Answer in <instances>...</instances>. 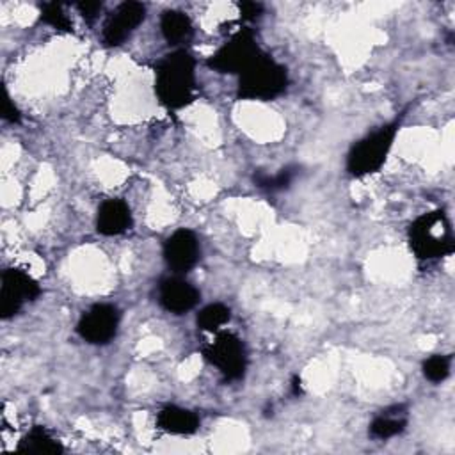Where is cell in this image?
I'll list each match as a JSON object with an SVG mask.
<instances>
[{
  "label": "cell",
  "instance_id": "9",
  "mask_svg": "<svg viewBox=\"0 0 455 455\" xmlns=\"http://www.w3.org/2000/svg\"><path fill=\"white\" fill-rule=\"evenodd\" d=\"M146 18V5L140 2H123L119 4L114 12L107 18L103 27V43L105 46H119L123 44L135 28L144 21Z\"/></svg>",
  "mask_w": 455,
  "mask_h": 455
},
{
  "label": "cell",
  "instance_id": "17",
  "mask_svg": "<svg viewBox=\"0 0 455 455\" xmlns=\"http://www.w3.org/2000/svg\"><path fill=\"white\" fill-rule=\"evenodd\" d=\"M231 320V309L228 306H224L222 302H213L204 306L196 318V323L201 331L206 332H217L220 331L222 325H226Z\"/></svg>",
  "mask_w": 455,
  "mask_h": 455
},
{
  "label": "cell",
  "instance_id": "3",
  "mask_svg": "<svg viewBox=\"0 0 455 455\" xmlns=\"http://www.w3.org/2000/svg\"><path fill=\"white\" fill-rule=\"evenodd\" d=\"M288 87V71L283 64L261 53L245 71L240 73L236 98L268 101L281 96Z\"/></svg>",
  "mask_w": 455,
  "mask_h": 455
},
{
  "label": "cell",
  "instance_id": "20",
  "mask_svg": "<svg viewBox=\"0 0 455 455\" xmlns=\"http://www.w3.org/2000/svg\"><path fill=\"white\" fill-rule=\"evenodd\" d=\"M421 370L430 382H443L450 375V355L434 354L423 361Z\"/></svg>",
  "mask_w": 455,
  "mask_h": 455
},
{
  "label": "cell",
  "instance_id": "10",
  "mask_svg": "<svg viewBox=\"0 0 455 455\" xmlns=\"http://www.w3.org/2000/svg\"><path fill=\"white\" fill-rule=\"evenodd\" d=\"M199 240L194 231L187 228L176 229L164 242V259L176 274H185L196 267L199 259Z\"/></svg>",
  "mask_w": 455,
  "mask_h": 455
},
{
  "label": "cell",
  "instance_id": "23",
  "mask_svg": "<svg viewBox=\"0 0 455 455\" xmlns=\"http://www.w3.org/2000/svg\"><path fill=\"white\" fill-rule=\"evenodd\" d=\"M75 7L85 20H94L103 9V2H76Z\"/></svg>",
  "mask_w": 455,
  "mask_h": 455
},
{
  "label": "cell",
  "instance_id": "7",
  "mask_svg": "<svg viewBox=\"0 0 455 455\" xmlns=\"http://www.w3.org/2000/svg\"><path fill=\"white\" fill-rule=\"evenodd\" d=\"M41 295L39 284L20 268H5L0 286V318L14 316L25 302L36 300Z\"/></svg>",
  "mask_w": 455,
  "mask_h": 455
},
{
  "label": "cell",
  "instance_id": "11",
  "mask_svg": "<svg viewBox=\"0 0 455 455\" xmlns=\"http://www.w3.org/2000/svg\"><path fill=\"white\" fill-rule=\"evenodd\" d=\"M199 290L185 281L180 275H169L164 277L158 284V302L160 306L174 315H183L196 307L199 302Z\"/></svg>",
  "mask_w": 455,
  "mask_h": 455
},
{
  "label": "cell",
  "instance_id": "2",
  "mask_svg": "<svg viewBox=\"0 0 455 455\" xmlns=\"http://www.w3.org/2000/svg\"><path fill=\"white\" fill-rule=\"evenodd\" d=\"M407 238L414 256L423 261H434L455 251L453 228L443 210L425 212L416 217L409 226Z\"/></svg>",
  "mask_w": 455,
  "mask_h": 455
},
{
  "label": "cell",
  "instance_id": "8",
  "mask_svg": "<svg viewBox=\"0 0 455 455\" xmlns=\"http://www.w3.org/2000/svg\"><path fill=\"white\" fill-rule=\"evenodd\" d=\"M119 309L112 304H94L80 316L76 323L78 336L91 345H107L117 332Z\"/></svg>",
  "mask_w": 455,
  "mask_h": 455
},
{
  "label": "cell",
  "instance_id": "16",
  "mask_svg": "<svg viewBox=\"0 0 455 455\" xmlns=\"http://www.w3.org/2000/svg\"><path fill=\"white\" fill-rule=\"evenodd\" d=\"M21 453H62V444L41 425L32 427L18 443Z\"/></svg>",
  "mask_w": 455,
  "mask_h": 455
},
{
  "label": "cell",
  "instance_id": "1",
  "mask_svg": "<svg viewBox=\"0 0 455 455\" xmlns=\"http://www.w3.org/2000/svg\"><path fill=\"white\" fill-rule=\"evenodd\" d=\"M196 89V60L187 50L178 48L158 60L155 71V92L165 108H183L194 100Z\"/></svg>",
  "mask_w": 455,
  "mask_h": 455
},
{
  "label": "cell",
  "instance_id": "6",
  "mask_svg": "<svg viewBox=\"0 0 455 455\" xmlns=\"http://www.w3.org/2000/svg\"><path fill=\"white\" fill-rule=\"evenodd\" d=\"M261 48L256 43L254 32L251 28H240L236 34L229 37L210 59L208 66L217 73H229L240 75L245 71L259 55Z\"/></svg>",
  "mask_w": 455,
  "mask_h": 455
},
{
  "label": "cell",
  "instance_id": "12",
  "mask_svg": "<svg viewBox=\"0 0 455 455\" xmlns=\"http://www.w3.org/2000/svg\"><path fill=\"white\" fill-rule=\"evenodd\" d=\"M133 224L130 206L123 199H107L100 204L96 229L105 236H116L128 231Z\"/></svg>",
  "mask_w": 455,
  "mask_h": 455
},
{
  "label": "cell",
  "instance_id": "21",
  "mask_svg": "<svg viewBox=\"0 0 455 455\" xmlns=\"http://www.w3.org/2000/svg\"><path fill=\"white\" fill-rule=\"evenodd\" d=\"M238 11H240L242 20L254 21L263 14V5L259 2H240Z\"/></svg>",
  "mask_w": 455,
  "mask_h": 455
},
{
  "label": "cell",
  "instance_id": "24",
  "mask_svg": "<svg viewBox=\"0 0 455 455\" xmlns=\"http://www.w3.org/2000/svg\"><path fill=\"white\" fill-rule=\"evenodd\" d=\"M291 389H293V395H295V396L302 395V380H300V377H293Z\"/></svg>",
  "mask_w": 455,
  "mask_h": 455
},
{
  "label": "cell",
  "instance_id": "15",
  "mask_svg": "<svg viewBox=\"0 0 455 455\" xmlns=\"http://www.w3.org/2000/svg\"><path fill=\"white\" fill-rule=\"evenodd\" d=\"M160 32L171 46H183L190 43L194 36V25L185 12L169 9L160 16Z\"/></svg>",
  "mask_w": 455,
  "mask_h": 455
},
{
  "label": "cell",
  "instance_id": "4",
  "mask_svg": "<svg viewBox=\"0 0 455 455\" xmlns=\"http://www.w3.org/2000/svg\"><path fill=\"white\" fill-rule=\"evenodd\" d=\"M400 121L387 123L359 139L347 155V172L354 178H364L380 171L398 133Z\"/></svg>",
  "mask_w": 455,
  "mask_h": 455
},
{
  "label": "cell",
  "instance_id": "14",
  "mask_svg": "<svg viewBox=\"0 0 455 455\" xmlns=\"http://www.w3.org/2000/svg\"><path fill=\"white\" fill-rule=\"evenodd\" d=\"M409 423V412L403 403L389 405L375 414L370 423V435L375 439H389L405 430Z\"/></svg>",
  "mask_w": 455,
  "mask_h": 455
},
{
  "label": "cell",
  "instance_id": "22",
  "mask_svg": "<svg viewBox=\"0 0 455 455\" xmlns=\"http://www.w3.org/2000/svg\"><path fill=\"white\" fill-rule=\"evenodd\" d=\"M2 117L7 121V123H20L21 116H20V110L18 107L14 105V101L9 98L7 91H4V100H2Z\"/></svg>",
  "mask_w": 455,
  "mask_h": 455
},
{
  "label": "cell",
  "instance_id": "5",
  "mask_svg": "<svg viewBox=\"0 0 455 455\" xmlns=\"http://www.w3.org/2000/svg\"><path fill=\"white\" fill-rule=\"evenodd\" d=\"M204 359L217 366L226 380H240L247 368L243 341L231 331H217L212 343L201 348Z\"/></svg>",
  "mask_w": 455,
  "mask_h": 455
},
{
  "label": "cell",
  "instance_id": "18",
  "mask_svg": "<svg viewBox=\"0 0 455 455\" xmlns=\"http://www.w3.org/2000/svg\"><path fill=\"white\" fill-rule=\"evenodd\" d=\"M295 169L291 167H284L281 169L277 174H263V172H254V183L256 187L268 190V192H277V190H284L290 187V183L295 178Z\"/></svg>",
  "mask_w": 455,
  "mask_h": 455
},
{
  "label": "cell",
  "instance_id": "19",
  "mask_svg": "<svg viewBox=\"0 0 455 455\" xmlns=\"http://www.w3.org/2000/svg\"><path fill=\"white\" fill-rule=\"evenodd\" d=\"M41 21L60 32H73V23L57 2H46L41 5Z\"/></svg>",
  "mask_w": 455,
  "mask_h": 455
},
{
  "label": "cell",
  "instance_id": "13",
  "mask_svg": "<svg viewBox=\"0 0 455 455\" xmlns=\"http://www.w3.org/2000/svg\"><path fill=\"white\" fill-rule=\"evenodd\" d=\"M199 423L196 412L178 405H165L156 412V427L167 434L190 435L199 428Z\"/></svg>",
  "mask_w": 455,
  "mask_h": 455
}]
</instances>
